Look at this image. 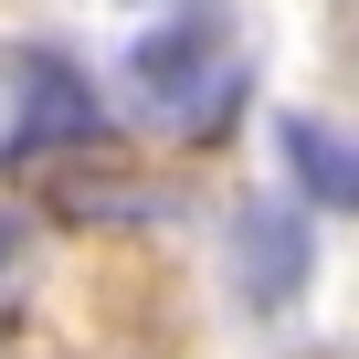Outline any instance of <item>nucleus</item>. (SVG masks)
Here are the masks:
<instances>
[{"instance_id": "f03ea898", "label": "nucleus", "mask_w": 359, "mask_h": 359, "mask_svg": "<svg viewBox=\"0 0 359 359\" xmlns=\"http://www.w3.org/2000/svg\"><path fill=\"white\" fill-rule=\"evenodd\" d=\"M64 148H106V116H95V95L64 53H22V116L0 137V158L32 169V158H64Z\"/></svg>"}, {"instance_id": "0eeeda50", "label": "nucleus", "mask_w": 359, "mask_h": 359, "mask_svg": "<svg viewBox=\"0 0 359 359\" xmlns=\"http://www.w3.org/2000/svg\"><path fill=\"white\" fill-rule=\"evenodd\" d=\"M338 43H348V64H359V0H338Z\"/></svg>"}, {"instance_id": "f257e3e1", "label": "nucleus", "mask_w": 359, "mask_h": 359, "mask_svg": "<svg viewBox=\"0 0 359 359\" xmlns=\"http://www.w3.org/2000/svg\"><path fill=\"white\" fill-rule=\"evenodd\" d=\"M201 11H212V0H201ZM201 11H191V22H169V32H148V43L127 53L137 95H148L158 116H180L191 137H212V127L233 116V95H243V64L222 53V32H212Z\"/></svg>"}, {"instance_id": "423d86ee", "label": "nucleus", "mask_w": 359, "mask_h": 359, "mask_svg": "<svg viewBox=\"0 0 359 359\" xmlns=\"http://www.w3.org/2000/svg\"><path fill=\"white\" fill-rule=\"evenodd\" d=\"M22 254H32V222H22V212H0V285H11V264H22Z\"/></svg>"}, {"instance_id": "39448f33", "label": "nucleus", "mask_w": 359, "mask_h": 359, "mask_svg": "<svg viewBox=\"0 0 359 359\" xmlns=\"http://www.w3.org/2000/svg\"><path fill=\"white\" fill-rule=\"evenodd\" d=\"M53 212H64V222H158L169 201H158V191H137V180H64Z\"/></svg>"}, {"instance_id": "7ed1b4c3", "label": "nucleus", "mask_w": 359, "mask_h": 359, "mask_svg": "<svg viewBox=\"0 0 359 359\" xmlns=\"http://www.w3.org/2000/svg\"><path fill=\"white\" fill-rule=\"evenodd\" d=\"M306 264H317V233L285 201H243V222H233V285H243V306L254 317H285L306 296Z\"/></svg>"}, {"instance_id": "1a4fd4ad", "label": "nucleus", "mask_w": 359, "mask_h": 359, "mask_svg": "<svg viewBox=\"0 0 359 359\" xmlns=\"http://www.w3.org/2000/svg\"><path fill=\"white\" fill-rule=\"evenodd\" d=\"M11 327H22V306H11V296H0V338H11Z\"/></svg>"}, {"instance_id": "6e6552de", "label": "nucleus", "mask_w": 359, "mask_h": 359, "mask_svg": "<svg viewBox=\"0 0 359 359\" xmlns=\"http://www.w3.org/2000/svg\"><path fill=\"white\" fill-rule=\"evenodd\" d=\"M285 359H359V348H285Z\"/></svg>"}, {"instance_id": "20e7f679", "label": "nucleus", "mask_w": 359, "mask_h": 359, "mask_svg": "<svg viewBox=\"0 0 359 359\" xmlns=\"http://www.w3.org/2000/svg\"><path fill=\"white\" fill-rule=\"evenodd\" d=\"M275 148H285V169H296V191H306V201L359 212V137H348V127H327V116H285Z\"/></svg>"}]
</instances>
